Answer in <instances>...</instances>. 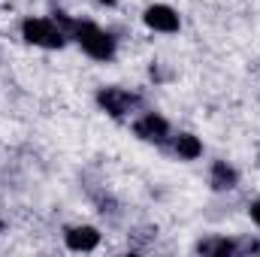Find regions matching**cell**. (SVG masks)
Returning <instances> with one entry per match:
<instances>
[{
	"instance_id": "cell-9",
	"label": "cell",
	"mask_w": 260,
	"mask_h": 257,
	"mask_svg": "<svg viewBox=\"0 0 260 257\" xmlns=\"http://www.w3.org/2000/svg\"><path fill=\"white\" fill-rule=\"evenodd\" d=\"M176 154L182 157V160H194L203 154V145H200V139H197L194 133H182L179 139H176Z\"/></svg>"
},
{
	"instance_id": "cell-2",
	"label": "cell",
	"mask_w": 260,
	"mask_h": 257,
	"mask_svg": "<svg viewBox=\"0 0 260 257\" xmlns=\"http://www.w3.org/2000/svg\"><path fill=\"white\" fill-rule=\"evenodd\" d=\"M21 37L30 46H43V49H61L67 43V30L55 18H24L21 21Z\"/></svg>"
},
{
	"instance_id": "cell-6",
	"label": "cell",
	"mask_w": 260,
	"mask_h": 257,
	"mask_svg": "<svg viewBox=\"0 0 260 257\" xmlns=\"http://www.w3.org/2000/svg\"><path fill=\"white\" fill-rule=\"evenodd\" d=\"M64 239H67V248H73V251H94V248L100 245L97 227H88V224L70 227V230L64 233Z\"/></svg>"
},
{
	"instance_id": "cell-7",
	"label": "cell",
	"mask_w": 260,
	"mask_h": 257,
	"mask_svg": "<svg viewBox=\"0 0 260 257\" xmlns=\"http://www.w3.org/2000/svg\"><path fill=\"white\" fill-rule=\"evenodd\" d=\"M209 182H212L215 191H230V188H236L239 176H236V170H233L227 160H215V164H212V176H209Z\"/></svg>"
},
{
	"instance_id": "cell-11",
	"label": "cell",
	"mask_w": 260,
	"mask_h": 257,
	"mask_svg": "<svg viewBox=\"0 0 260 257\" xmlns=\"http://www.w3.org/2000/svg\"><path fill=\"white\" fill-rule=\"evenodd\" d=\"M97 3H103V6H115L118 0H97Z\"/></svg>"
},
{
	"instance_id": "cell-4",
	"label": "cell",
	"mask_w": 260,
	"mask_h": 257,
	"mask_svg": "<svg viewBox=\"0 0 260 257\" xmlns=\"http://www.w3.org/2000/svg\"><path fill=\"white\" fill-rule=\"evenodd\" d=\"M142 21L151 27V30H157V34H176L179 30V12L173 9V6H167V3H154V6H148L145 12H142Z\"/></svg>"
},
{
	"instance_id": "cell-10",
	"label": "cell",
	"mask_w": 260,
	"mask_h": 257,
	"mask_svg": "<svg viewBox=\"0 0 260 257\" xmlns=\"http://www.w3.org/2000/svg\"><path fill=\"white\" fill-rule=\"evenodd\" d=\"M251 218H254V224H260V197L251 203Z\"/></svg>"
},
{
	"instance_id": "cell-1",
	"label": "cell",
	"mask_w": 260,
	"mask_h": 257,
	"mask_svg": "<svg viewBox=\"0 0 260 257\" xmlns=\"http://www.w3.org/2000/svg\"><path fill=\"white\" fill-rule=\"evenodd\" d=\"M55 21L76 37V43L82 46V52L91 55L94 61H112L115 58V40L103 27H97L91 21H73V18H67V12H55Z\"/></svg>"
},
{
	"instance_id": "cell-5",
	"label": "cell",
	"mask_w": 260,
	"mask_h": 257,
	"mask_svg": "<svg viewBox=\"0 0 260 257\" xmlns=\"http://www.w3.org/2000/svg\"><path fill=\"white\" fill-rule=\"evenodd\" d=\"M136 136L139 139H145V142H157V145H164L167 142V136H170V124H167V118H160L157 112H145L136 124Z\"/></svg>"
},
{
	"instance_id": "cell-8",
	"label": "cell",
	"mask_w": 260,
	"mask_h": 257,
	"mask_svg": "<svg viewBox=\"0 0 260 257\" xmlns=\"http://www.w3.org/2000/svg\"><path fill=\"white\" fill-rule=\"evenodd\" d=\"M200 254H212V257H227V254H236V242L224 239V236H215V239H206L197 245Z\"/></svg>"
},
{
	"instance_id": "cell-3",
	"label": "cell",
	"mask_w": 260,
	"mask_h": 257,
	"mask_svg": "<svg viewBox=\"0 0 260 257\" xmlns=\"http://www.w3.org/2000/svg\"><path fill=\"white\" fill-rule=\"evenodd\" d=\"M97 103H100L112 118H124L130 109L139 103V97L130 94V91H124V88H100V91H97Z\"/></svg>"
}]
</instances>
